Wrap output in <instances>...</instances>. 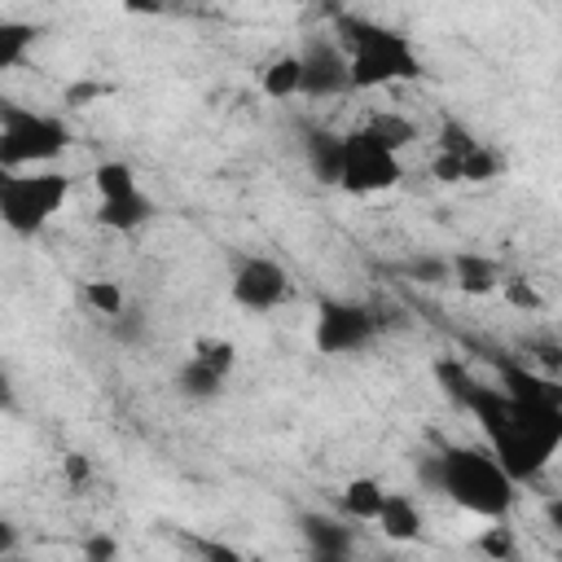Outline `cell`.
<instances>
[{
    "label": "cell",
    "mask_w": 562,
    "mask_h": 562,
    "mask_svg": "<svg viewBox=\"0 0 562 562\" xmlns=\"http://www.w3.org/2000/svg\"><path fill=\"white\" fill-rule=\"evenodd\" d=\"M461 171H465V180H470V184H483V180H496V176L505 171V158H501L496 149L479 145L474 154H465V158H461Z\"/></svg>",
    "instance_id": "21"
},
{
    "label": "cell",
    "mask_w": 562,
    "mask_h": 562,
    "mask_svg": "<svg viewBox=\"0 0 562 562\" xmlns=\"http://www.w3.org/2000/svg\"><path fill=\"white\" fill-rule=\"evenodd\" d=\"M364 132H373V136H378V140H382V145H386L391 154H400V149H404V145H408L413 136H417V127H413V123H408L404 114H391V110L373 114V119L364 123Z\"/></svg>",
    "instance_id": "19"
},
{
    "label": "cell",
    "mask_w": 562,
    "mask_h": 562,
    "mask_svg": "<svg viewBox=\"0 0 562 562\" xmlns=\"http://www.w3.org/2000/svg\"><path fill=\"white\" fill-rule=\"evenodd\" d=\"M404 176L400 154H391L373 132L356 127L342 136V189L347 193H382L395 189Z\"/></svg>",
    "instance_id": "6"
},
{
    "label": "cell",
    "mask_w": 562,
    "mask_h": 562,
    "mask_svg": "<svg viewBox=\"0 0 562 562\" xmlns=\"http://www.w3.org/2000/svg\"><path fill=\"white\" fill-rule=\"evenodd\" d=\"M479 549H483L492 562H514V536H509V527H487V531L479 536Z\"/></svg>",
    "instance_id": "27"
},
{
    "label": "cell",
    "mask_w": 562,
    "mask_h": 562,
    "mask_svg": "<svg viewBox=\"0 0 562 562\" xmlns=\"http://www.w3.org/2000/svg\"><path fill=\"white\" fill-rule=\"evenodd\" d=\"M378 334V316L360 303H338V299H325L316 307V347L325 356H347V351H360L369 338Z\"/></svg>",
    "instance_id": "7"
},
{
    "label": "cell",
    "mask_w": 562,
    "mask_h": 562,
    "mask_svg": "<svg viewBox=\"0 0 562 562\" xmlns=\"http://www.w3.org/2000/svg\"><path fill=\"white\" fill-rule=\"evenodd\" d=\"M303 149H307V167L321 184H342V136H334L325 127H307Z\"/></svg>",
    "instance_id": "10"
},
{
    "label": "cell",
    "mask_w": 562,
    "mask_h": 562,
    "mask_svg": "<svg viewBox=\"0 0 562 562\" xmlns=\"http://www.w3.org/2000/svg\"><path fill=\"white\" fill-rule=\"evenodd\" d=\"M114 558H119V540L114 536L97 531V536L83 540V562H114Z\"/></svg>",
    "instance_id": "30"
},
{
    "label": "cell",
    "mask_w": 562,
    "mask_h": 562,
    "mask_svg": "<svg viewBox=\"0 0 562 562\" xmlns=\"http://www.w3.org/2000/svg\"><path fill=\"white\" fill-rule=\"evenodd\" d=\"M220 386H224V378L215 373V369H206V364H198L193 356L180 364V373H176V391L180 395H189V400H215L220 395Z\"/></svg>",
    "instance_id": "17"
},
{
    "label": "cell",
    "mask_w": 562,
    "mask_h": 562,
    "mask_svg": "<svg viewBox=\"0 0 562 562\" xmlns=\"http://www.w3.org/2000/svg\"><path fill=\"white\" fill-rule=\"evenodd\" d=\"M105 97H114V83H105V79H75V83L66 88V105H70V110H83V105L105 101Z\"/></svg>",
    "instance_id": "25"
},
{
    "label": "cell",
    "mask_w": 562,
    "mask_h": 562,
    "mask_svg": "<svg viewBox=\"0 0 562 562\" xmlns=\"http://www.w3.org/2000/svg\"><path fill=\"white\" fill-rule=\"evenodd\" d=\"M408 272L426 285H448L452 281V263H443V259H417V263H408Z\"/></svg>",
    "instance_id": "29"
},
{
    "label": "cell",
    "mask_w": 562,
    "mask_h": 562,
    "mask_svg": "<svg viewBox=\"0 0 562 562\" xmlns=\"http://www.w3.org/2000/svg\"><path fill=\"white\" fill-rule=\"evenodd\" d=\"M83 303L97 316H123V290L114 281H83Z\"/></svg>",
    "instance_id": "22"
},
{
    "label": "cell",
    "mask_w": 562,
    "mask_h": 562,
    "mask_svg": "<svg viewBox=\"0 0 562 562\" xmlns=\"http://www.w3.org/2000/svg\"><path fill=\"white\" fill-rule=\"evenodd\" d=\"M558 562H562V553H558Z\"/></svg>",
    "instance_id": "35"
},
{
    "label": "cell",
    "mask_w": 562,
    "mask_h": 562,
    "mask_svg": "<svg viewBox=\"0 0 562 562\" xmlns=\"http://www.w3.org/2000/svg\"><path fill=\"white\" fill-rule=\"evenodd\" d=\"M501 290H505V299H509L514 307H522V312H536V307H540V294H536V285H531V281H522V277H509V281H501Z\"/></svg>",
    "instance_id": "28"
},
{
    "label": "cell",
    "mask_w": 562,
    "mask_h": 562,
    "mask_svg": "<svg viewBox=\"0 0 562 562\" xmlns=\"http://www.w3.org/2000/svg\"><path fill=\"white\" fill-rule=\"evenodd\" d=\"M290 294V277L272 259H241L233 272V299L246 312H272Z\"/></svg>",
    "instance_id": "9"
},
{
    "label": "cell",
    "mask_w": 562,
    "mask_h": 562,
    "mask_svg": "<svg viewBox=\"0 0 562 562\" xmlns=\"http://www.w3.org/2000/svg\"><path fill=\"white\" fill-rule=\"evenodd\" d=\"M299 88H303V61H299V53L272 57L268 70H263V92H268L272 101H281V97H294Z\"/></svg>",
    "instance_id": "16"
},
{
    "label": "cell",
    "mask_w": 562,
    "mask_h": 562,
    "mask_svg": "<svg viewBox=\"0 0 562 562\" xmlns=\"http://www.w3.org/2000/svg\"><path fill=\"white\" fill-rule=\"evenodd\" d=\"M193 360L206 364V369H215L220 378H228L237 351H233V342H224V338H198V342H193Z\"/></svg>",
    "instance_id": "23"
},
{
    "label": "cell",
    "mask_w": 562,
    "mask_h": 562,
    "mask_svg": "<svg viewBox=\"0 0 562 562\" xmlns=\"http://www.w3.org/2000/svg\"><path fill=\"white\" fill-rule=\"evenodd\" d=\"M149 215H154V202H149L145 193H132V198H123V202H101V206H97V220H101L105 228H114V233H132V228H140Z\"/></svg>",
    "instance_id": "14"
},
{
    "label": "cell",
    "mask_w": 562,
    "mask_h": 562,
    "mask_svg": "<svg viewBox=\"0 0 562 562\" xmlns=\"http://www.w3.org/2000/svg\"><path fill=\"white\" fill-rule=\"evenodd\" d=\"M430 176H435V180H443V184H457V180H465V171H461V158H457V154H435V162H430Z\"/></svg>",
    "instance_id": "31"
},
{
    "label": "cell",
    "mask_w": 562,
    "mask_h": 562,
    "mask_svg": "<svg viewBox=\"0 0 562 562\" xmlns=\"http://www.w3.org/2000/svg\"><path fill=\"white\" fill-rule=\"evenodd\" d=\"M378 527H382L386 540L408 544V540L422 536V514H417V505H413L404 492H386V505H382V514H378Z\"/></svg>",
    "instance_id": "12"
},
{
    "label": "cell",
    "mask_w": 562,
    "mask_h": 562,
    "mask_svg": "<svg viewBox=\"0 0 562 562\" xmlns=\"http://www.w3.org/2000/svg\"><path fill=\"white\" fill-rule=\"evenodd\" d=\"M303 97H338V92H351V61L342 53V44L334 35H307L303 53Z\"/></svg>",
    "instance_id": "8"
},
{
    "label": "cell",
    "mask_w": 562,
    "mask_h": 562,
    "mask_svg": "<svg viewBox=\"0 0 562 562\" xmlns=\"http://www.w3.org/2000/svg\"><path fill=\"white\" fill-rule=\"evenodd\" d=\"M544 514H549V527L562 536V496H553V501L544 505Z\"/></svg>",
    "instance_id": "33"
},
{
    "label": "cell",
    "mask_w": 562,
    "mask_h": 562,
    "mask_svg": "<svg viewBox=\"0 0 562 562\" xmlns=\"http://www.w3.org/2000/svg\"><path fill=\"white\" fill-rule=\"evenodd\" d=\"M452 285L461 290V294H492L496 285H501V263L492 259V255H479V250H461L457 259H452Z\"/></svg>",
    "instance_id": "11"
},
{
    "label": "cell",
    "mask_w": 562,
    "mask_h": 562,
    "mask_svg": "<svg viewBox=\"0 0 562 562\" xmlns=\"http://www.w3.org/2000/svg\"><path fill=\"white\" fill-rule=\"evenodd\" d=\"M92 184H97L101 202H123V198L140 193V189H136V176H132L127 162H101V167L92 171Z\"/></svg>",
    "instance_id": "18"
},
{
    "label": "cell",
    "mask_w": 562,
    "mask_h": 562,
    "mask_svg": "<svg viewBox=\"0 0 562 562\" xmlns=\"http://www.w3.org/2000/svg\"><path fill=\"white\" fill-rule=\"evenodd\" d=\"M347 61H351V92H369V88H386V83H408L422 75V57L413 48L408 35L364 18V13H347L334 9V31H329Z\"/></svg>",
    "instance_id": "2"
},
{
    "label": "cell",
    "mask_w": 562,
    "mask_h": 562,
    "mask_svg": "<svg viewBox=\"0 0 562 562\" xmlns=\"http://www.w3.org/2000/svg\"><path fill=\"white\" fill-rule=\"evenodd\" d=\"M461 408L479 417L483 435L492 439V457L505 465L514 483L544 470L562 443V391L558 395H505L501 386L470 382L461 395Z\"/></svg>",
    "instance_id": "1"
},
{
    "label": "cell",
    "mask_w": 562,
    "mask_h": 562,
    "mask_svg": "<svg viewBox=\"0 0 562 562\" xmlns=\"http://www.w3.org/2000/svg\"><path fill=\"white\" fill-rule=\"evenodd\" d=\"M61 470H66V479H70V483H83V479H88V470H92V465H88V457H79V452H70V457H66V465H61Z\"/></svg>",
    "instance_id": "32"
},
{
    "label": "cell",
    "mask_w": 562,
    "mask_h": 562,
    "mask_svg": "<svg viewBox=\"0 0 562 562\" xmlns=\"http://www.w3.org/2000/svg\"><path fill=\"white\" fill-rule=\"evenodd\" d=\"M307 562H351V553H316V549H312Z\"/></svg>",
    "instance_id": "34"
},
{
    "label": "cell",
    "mask_w": 562,
    "mask_h": 562,
    "mask_svg": "<svg viewBox=\"0 0 562 562\" xmlns=\"http://www.w3.org/2000/svg\"><path fill=\"white\" fill-rule=\"evenodd\" d=\"M382 505H386V492H382L378 479H351V483L342 487V509H347L351 518H360V522H378Z\"/></svg>",
    "instance_id": "15"
},
{
    "label": "cell",
    "mask_w": 562,
    "mask_h": 562,
    "mask_svg": "<svg viewBox=\"0 0 562 562\" xmlns=\"http://www.w3.org/2000/svg\"><path fill=\"white\" fill-rule=\"evenodd\" d=\"M66 198H70V176H61V171H44V176L9 171V176H0V215L22 237L40 233L61 211Z\"/></svg>",
    "instance_id": "5"
},
{
    "label": "cell",
    "mask_w": 562,
    "mask_h": 562,
    "mask_svg": "<svg viewBox=\"0 0 562 562\" xmlns=\"http://www.w3.org/2000/svg\"><path fill=\"white\" fill-rule=\"evenodd\" d=\"M299 531H303L307 549H316V553H351V527H342L338 518L299 514Z\"/></svg>",
    "instance_id": "13"
},
{
    "label": "cell",
    "mask_w": 562,
    "mask_h": 562,
    "mask_svg": "<svg viewBox=\"0 0 562 562\" xmlns=\"http://www.w3.org/2000/svg\"><path fill=\"white\" fill-rule=\"evenodd\" d=\"M422 479L439 487L443 496H452L461 509L483 514V518H501L514 505V479L505 474V465L474 448H448L430 457L422 465Z\"/></svg>",
    "instance_id": "3"
},
{
    "label": "cell",
    "mask_w": 562,
    "mask_h": 562,
    "mask_svg": "<svg viewBox=\"0 0 562 562\" xmlns=\"http://www.w3.org/2000/svg\"><path fill=\"white\" fill-rule=\"evenodd\" d=\"M184 544L202 558V562H246L233 544H224V540H211V536H184Z\"/></svg>",
    "instance_id": "26"
},
{
    "label": "cell",
    "mask_w": 562,
    "mask_h": 562,
    "mask_svg": "<svg viewBox=\"0 0 562 562\" xmlns=\"http://www.w3.org/2000/svg\"><path fill=\"white\" fill-rule=\"evenodd\" d=\"M479 145H483V140H474L465 123L443 119V127H439V154H457V158H465V154H474Z\"/></svg>",
    "instance_id": "24"
},
{
    "label": "cell",
    "mask_w": 562,
    "mask_h": 562,
    "mask_svg": "<svg viewBox=\"0 0 562 562\" xmlns=\"http://www.w3.org/2000/svg\"><path fill=\"white\" fill-rule=\"evenodd\" d=\"M31 40H35V26H26V22H0V66H18Z\"/></svg>",
    "instance_id": "20"
},
{
    "label": "cell",
    "mask_w": 562,
    "mask_h": 562,
    "mask_svg": "<svg viewBox=\"0 0 562 562\" xmlns=\"http://www.w3.org/2000/svg\"><path fill=\"white\" fill-rule=\"evenodd\" d=\"M70 145V132L53 114H35L22 105H0V167L18 171L26 162H48Z\"/></svg>",
    "instance_id": "4"
}]
</instances>
